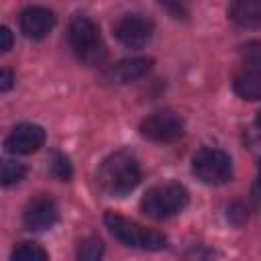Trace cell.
I'll return each instance as SVG.
<instances>
[{"label":"cell","mask_w":261,"mask_h":261,"mask_svg":"<svg viewBox=\"0 0 261 261\" xmlns=\"http://www.w3.org/2000/svg\"><path fill=\"white\" fill-rule=\"evenodd\" d=\"M53 27H55V14L49 8L29 6L20 14V31L24 37H29L33 41L45 39Z\"/></svg>","instance_id":"cell-11"},{"label":"cell","mask_w":261,"mask_h":261,"mask_svg":"<svg viewBox=\"0 0 261 261\" xmlns=\"http://www.w3.org/2000/svg\"><path fill=\"white\" fill-rule=\"evenodd\" d=\"M12 45H14V35H12V31L6 29V27H0V55L6 53V51H10Z\"/></svg>","instance_id":"cell-20"},{"label":"cell","mask_w":261,"mask_h":261,"mask_svg":"<svg viewBox=\"0 0 261 261\" xmlns=\"http://www.w3.org/2000/svg\"><path fill=\"white\" fill-rule=\"evenodd\" d=\"M27 169L22 163L14 161V159H6L0 157V186H14L24 177Z\"/></svg>","instance_id":"cell-15"},{"label":"cell","mask_w":261,"mask_h":261,"mask_svg":"<svg viewBox=\"0 0 261 261\" xmlns=\"http://www.w3.org/2000/svg\"><path fill=\"white\" fill-rule=\"evenodd\" d=\"M43 143H45L43 126L33 124V122H22V124H16L8 133L4 147L12 155H31V153L39 151L43 147Z\"/></svg>","instance_id":"cell-9"},{"label":"cell","mask_w":261,"mask_h":261,"mask_svg":"<svg viewBox=\"0 0 261 261\" xmlns=\"http://www.w3.org/2000/svg\"><path fill=\"white\" fill-rule=\"evenodd\" d=\"M188 190L177 181H163L145 192L141 198V210L153 220H167L179 214L188 206Z\"/></svg>","instance_id":"cell-2"},{"label":"cell","mask_w":261,"mask_h":261,"mask_svg":"<svg viewBox=\"0 0 261 261\" xmlns=\"http://www.w3.org/2000/svg\"><path fill=\"white\" fill-rule=\"evenodd\" d=\"M230 18L243 29H257L261 24V2L259 0H232Z\"/></svg>","instance_id":"cell-13"},{"label":"cell","mask_w":261,"mask_h":261,"mask_svg":"<svg viewBox=\"0 0 261 261\" xmlns=\"http://www.w3.org/2000/svg\"><path fill=\"white\" fill-rule=\"evenodd\" d=\"M102 253H104V245L98 239H86L80 243V249H77V257L82 261H96L102 257Z\"/></svg>","instance_id":"cell-16"},{"label":"cell","mask_w":261,"mask_h":261,"mask_svg":"<svg viewBox=\"0 0 261 261\" xmlns=\"http://www.w3.org/2000/svg\"><path fill=\"white\" fill-rule=\"evenodd\" d=\"M12 86H14V75H12V71H10V69L0 67V92L10 90Z\"/></svg>","instance_id":"cell-21"},{"label":"cell","mask_w":261,"mask_h":261,"mask_svg":"<svg viewBox=\"0 0 261 261\" xmlns=\"http://www.w3.org/2000/svg\"><path fill=\"white\" fill-rule=\"evenodd\" d=\"M57 216H59V210H57L55 200L45 194H39L27 204L22 212V222L29 230L41 232V230L51 228L57 222Z\"/></svg>","instance_id":"cell-10"},{"label":"cell","mask_w":261,"mask_h":261,"mask_svg":"<svg viewBox=\"0 0 261 261\" xmlns=\"http://www.w3.org/2000/svg\"><path fill=\"white\" fill-rule=\"evenodd\" d=\"M114 35L128 49H143L153 37V22L141 14H126L116 22Z\"/></svg>","instance_id":"cell-8"},{"label":"cell","mask_w":261,"mask_h":261,"mask_svg":"<svg viewBox=\"0 0 261 261\" xmlns=\"http://www.w3.org/2000/svg\"><path fill=\"white\" fill-rule=\"evenodd\" d=\"M192 171L206 186H222L232 177V161L224 151L204 147L192 157Z\"/></svg>","instance_id":"cell-5"},{"label":"cell","mask_w":261,"mask_h":261,"mask_svg":"<svg viewBox=\"0 0 261 261\" xmlns=\"http://www.w3.org/2000/svg\"><path fill=\"white\" fill-rule=\"evenodd\" d=\"M67 41L73 55L86 65H100L106 59V47L98 24L88 16H75L67 29Z\"/></svg>","instance_id":"cell-3"},{"label":"cell","mask_w":261,"mask_h":261,"mask_svg":"<svg viewBox=\"0 0 261 261\" xmlns=\"http://www.w3.org/2000/svg\"><path fill=\"white\" fill-rule=\"evenodd\" d=\"M226 218H228L232 224H237V226L245 224V222H247V206H245L243 202H232V204L226 208Z\"/></svg>","instance_id":"cell-19"},{"label":"cell","mask_w":261,"mask_h":261,"mask_svg":"<svg viewBox=\"0 0 261 261\" xmlns=\"http://www.w3.org/2000/svg\"><path fill=\"white\" fill-rule=\"evenodd\" d=\"M259 43L245 47V67L237 73L232 86L234 92L245 100H259L261 96V69H259Z\"/></svg>","instance_id":"cell-7"},{"label":"cell","mask_w":261,"mask_h":261,"mask_svg":"<svg viewBox=\"0 0 261 261\" xmlns=\"http://www.w3.org/2000/svg\"><path fill=\"white\" fill-rule=\"evenodd\" d=\"M161 8L171 16V18H177V20H186L190 16V6H188V0H159Z\"/></svg>","instance_id":"cell-18"},{"label":"cell","mask_w":261,"mask_h":261,"mask_svg":"<svg viewBox=\"0 0 261 261\" xmlns=\"http://www.w3.org/2000/svg\"><path fill=\"white\" fill-rule=\"evenodd\" d=\"M153 61L147 57H128L118 61L112 69H110V80L116 84H128V82H137L143 75L149 73Z\"/></svg>","instance_id":"cell-12"},{"label":"cell","mask_w":261,"mask_h":261,"mask_svg":"<svg viewBox=\"0 0 261 261\" xmlns=\"http://www.w3.org/2000/svg\"><path fill=\"white\" fill-rule=\"evenodd\" d=\"M139 130L153 143H173L184 135V118L173 110H159L147 116Z\"/></svg>","instance_id":"cell-6"},{"label":"cell","mask_w":261,"mask_h":261,"mask_svg":"<svg viewBox=\"0 0 261 261\" xmlns=\"http://www.w3.org/2000/svg\"><path fill=\"white\" fill-rule=\"evenodd\" d=\"M10 257L14 261H45V259H49V253L41 245L31 243V241H24V243H18L12 249V255Z\"/></svg>","instance_id":"cell-14"},{"label":"cell","mask_w":261,"mask_h":261,"mask_svg":"<svg viewBox=\"0 0 261 261\" xmlns=\"http://www.w3.org/2000/svg\"><path fill=\"white\" fill-rule=\"evenodd\" d=\"M104 224L106 228L110 230V234L126 245V247H135V249H145V251H157V249H163L165 247V237L157 230H151V228H145L116 212H106L104 214Z\"/></svg>","instance_id":"cell-4"},{"label":"cell","mask_w":261,"mask_h":261,"mask_svg":"<svg viewBox=\"0 0 261 261\" xmlns=\"http://www.w3.org/2000/svg\"><path fill=\"white\" fill-rule=\"evenodd\" d=\"M51 173L59 179V181H69L71 179V163L63 153H53L51 157Z\"/></svg>","instance_id":"cell-17"},{"label":"cell","mask_w":261,"mask_h":261,"mask_svg":"<svg viewBox=\"0 0 261 261\" xmlns=\"http://www.w3.org/2000/svg\"><path fill=\"white\" fill-rule=\"evenodd\" d=\"M96 181L100 190L108 196H126L141 181V167L137 157L124 149L110 153L100 163Z\"/></svg>","instance_id":"cell-1"}]
</instances>
